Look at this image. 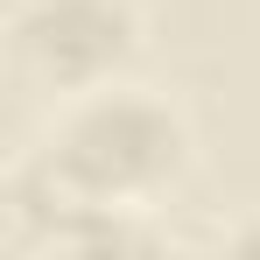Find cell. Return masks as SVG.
I'll return each mask as SVG.
<instances>
[{
  "instance_id": "6da1fadb",
  "label": "cell",
  "mask_w": 260,
  "mask_h": 260,
  "mask_svg": "<svg viewBox=\"0 0 260 260\" xmlns=\"http://www.w3.org/2000/svg\"><path fill=\"white\" fill-rule=\"evenodd\" d=\"M28 162L63 197L162 211L197 162V134H190L176 99L148 91L141 78H120L106 91L49 106V134L43 148H28Z\"/></svg>"
},
{
  "instance_id": "7a4b0ae2",
  "label": "cell",
  "mask_w": 260,
  "mask_h": 260,
  "mask_svg": "<svg viewBox=\"0 0 260 260\" xmlns=\"http://www.w3.org/2000/svg\"><path fill=\"white\" fill-rule=\"evenodd\" d=\"M141 7L134 0H7V71L43 106L134 78Z\"/></svg>"
}]
</instances>
